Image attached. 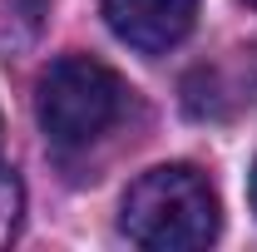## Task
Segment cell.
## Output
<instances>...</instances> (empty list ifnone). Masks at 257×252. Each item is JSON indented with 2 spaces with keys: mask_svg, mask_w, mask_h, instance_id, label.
<instances>
[{
  "mask_svg": "<svg viewBox=\"0 0 257 252\" xmlns=\"http://www.w3.org/2000/svg\"><path fill=\"white\" fill-rule=\"evenodd\" d=\"M109 30L139 55H168L198 25V0H104Z\"/></svg>",
  "mask_w": 257,
  "mask_h": 252,
  "instance_id": "3",
  "label": "cell"
},
{
  "mask_svg": "<svg viewBox=\"0 0 257 252\" xmlns=\"http://www.w3.org/2000/svg\"><path fill=\"white\" fill-rule=\"evenodd\" d=\"M128 109V84L104 60L89 55H64L40 74L35 114L55 149H89Z\"/></svg>",
  "mask_w": 257,
  "mask_h": 252,
  "instance_id": "2",
  "label": "cell"
},
{
  "mask_svg": "<svg viewBox=\"0 0 257 252\" xmlns=\"http://www.w3.org/2000/svg\"><path fill=\"white\" fill-rule=\"evenodd\" d=\"M119 227L149 252H198L223 227L213 183L193 163H163L128 183L119 203Z\"/></svg>",
  "mask_w": 257,
  "mask_h": 252,
  "instance_id": "1",
  "label": "cell"
},
{
  "mask_svg": "<svg viewBox=\"0 0 257 252\" xmlns=\"http://www.w3.org/2000/svg\"><path fill=\"white\" fill-rule=\"evenodd\" d=\"M247 198H252V213H257V163H252V178H247Z\"/></svg>",
  "mask_w": 257,
  "mask_h": 252,
  "instance_id": "5",
  "label": "cell"
},
{
  "mask_svg": "<svg viewBox=\"0 0 257 252\" xmlns=\"http://www.w3.org/2000/svg\"><path fill=\"white\" fill-rule=\"evenodd\" d=\"M0 168H5V163H0Z\"/></svg>",
  "mask_w": 257,
  "mask_h": 252,
  "instance_id": "7",
  "label": "cell"
},
{
  "mask_svg": "<svg viewBox=\"0 0 257 252\" xmlns=\"http://www.w3.org/2000/svg\"><path fill=\"white\" fill-rule=\"evenodd\" d=\"M15 222H20V183L0 168V242L15 232Z\"/></svg>",
  "mask_w": 257,
  "mask_h": 252,
  "instance_id": "4",
  "label": "cell"
},
{
  "mask_svg": "<svg viewBox=\"0 0 257 252\" xmlns=\"http://www.w3.org/2000/svg\"><path fill=\"white\" fill-rule=\"evenodd\" d=\"M242 5H252V10H257V0H242Z\"/></svg>",
  "mask_w": 257,
  "mask_h": 252,
  "instance_id": "6",
  "label": "cell"
}]
</instances>
